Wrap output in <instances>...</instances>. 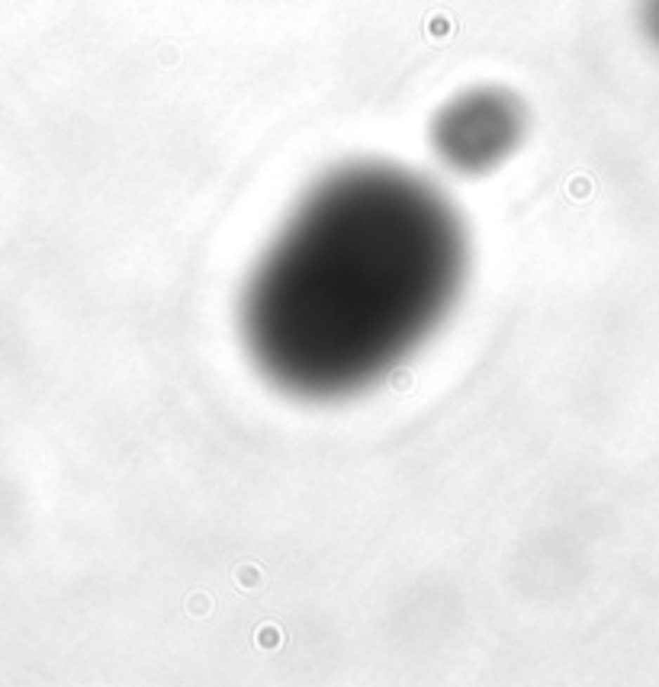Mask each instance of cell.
Listing matches in <instances>:
<instances>
[{
	"label": "cell",
	"instance_id": "cell-1",
	"mask_svg": "<svg viewBox=\"0 0 659 687\" xmlns=\"http://www.w3.org/2000/svg\"><path fill=\"white\" fill-rule=\"evenodd\" d=\"M470 238L431 180L393 161L322 174L280 222L238 299L267 382L299 401L377 389L460 302Z\"/></svg>",
	"mask_w": 659,
	"mask_h": 687
},
{
	"label": "cell",
	"instance_id": "cell-2",
	"mask_svg": "<svg viewBox=\"0 0 659 687\" xmlns=\"http://www.w3.org/2000/svg\"><path fill=\"white\" fill-rule=\"evenodd\" d=\"M530 132L524 97L505 84H470L428 119V148L457 177H485L518 154Z\"/></svg>",
	"mask_w": 659,
	"mask_h": 687
},
{
	"label": "cell",
	"instance_id": "cell-3",
	"mask_svg": "<svg viewBox=\"0 0 659 687\" xmlns=\"http://www.w3.org/2000/svg\"><path fill=\"white\" fill-rule=\"evenodd\" d=\"M637 29L640 39L659 55V0H637Z\"/></svg>",
	"mask_w": 659,
	"mask_h": 687
}]
</instances>
